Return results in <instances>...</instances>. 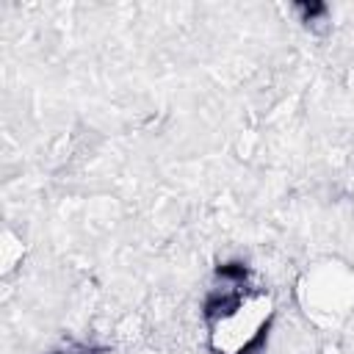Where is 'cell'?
Listing matches in <instances>:
<instances>
[{"instance_id":"obj_1","label":"cell","mask_w":354,"mask_h":354,"mask_svg":"<svg viewBox=\"0 0 354 354\" xmlns=\"http://www.w3.org/2000/svg\"><path fill=\"white\" fill-rule=\"evenodd\" d=\"M271 321L274 296L254 288L232 310L207 324V346L213 354H254L266 343Z\"/></svg>"},{"instance_id":"obj_2","label":"cell","mask_w":354,"mask_h":354,"mask_svg":"<svg viewBox=\"0 0 354 354\" xmlns=\"http://www.w3.org/2000/svg\"><path fill=\"white\" fill-rule=\"evenodd\" d=\"M301 304L318 324L343 318L354 307V271L340 263L315 266L301 282Z\"/></svg>"},{"instance_id":"obj_3","label":"cell","mask_w":354,"mask_h":354,"mask_svg":"<svg viewBox=\"0 0 354 354\" xmlns=\"http://www.w3.org/2000/svg\"><path fill=\"white\" fill-rule=\"evenodd\" d=\"M53 354H88L86 348H64V351H53Z\"/></svg>"}]
</instances>
